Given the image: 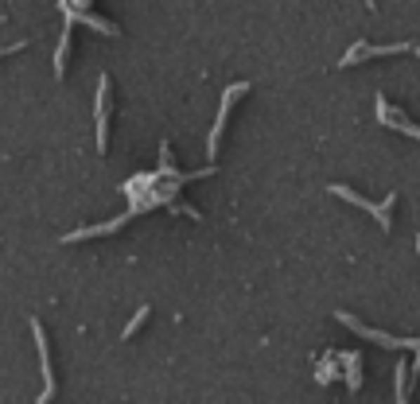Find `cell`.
I'll return each instance as SVG.
<instances>
[{
    "label": "cell",
    "mask_w": 420,
    "mask_h": 404,
    "mask_svg": "<svg viewBox=\"0 0 420 404\" xmlns=\"http://www.w3.org/2000/svg\"><path fill=\"white\" fill-rule=\"evenodd\" d=\"M249 90V82H237V86H230L226 93H222V105H218V117H214V128H210V136H206V156H214L218 152V140H222V128H226V117H230V105H234L242 93Z\"/></svg>",
    "instance_id": "2"
},
{
    "label": "cell",
    "mask_w": 420,
    "mask_h": 404,
    "mask_svg": "<svg viewBox=\"0 0 420 404\" xmlns=\"http://www.w3.org/2000/svg\"><path fill=\"white\" fill-rule=\"evenodd\" d=\"M125 222H129V214H121V218L105 222V226H86V229H74V234H67L63 241H67V245H74V241H82V237H101V234H113V229H121Z\"/></svg>",
    "instance_id": "6"
},
{
    "label": "cell",
    "mask_w": 420,
    "mask_h": 404,
    "mask_svg": "<svg viewBox=\"0 0 420 404\" xmlns=\"http://www.w3.org/2000/svg\"><path fill=\"white\" fill-rule=\"evenodd\" d=\"M378 121H381V125H389V128H397V133H405V136H412V140H420V125L405 121L401 109H389L386 93H378Z\"/></svg>",
    "instance_id": "5"
},
{
    "label": "cell",
    "mask_w": 420,
    "mask_h": 404,
    "mask_svg": "<svg viewBox=\"0 0 420 404\" xmlns=\"http://www.w3.org/2000/svg\"><path fill=\"white\" fill-rule=\"evenodd\" d=\"M416 55H420V47H416Z\"/></svg>",
    "instance_id": "12"
},
{
    "label": "cell",
    "mask_w": 420,
    "mask_h": 404,
    "mask_svg": "<svg viewBox=\"0 0 420 404\" xmlns=\"http://www.w3.org/2000/svg\"><path fill=\"white\" fill-rule=\"evenodd\" d=\"M32 335H35V350H39V365H43V393H39V404H47L55 396V370H51V346H47V335H43L39 319H32Z\"/></svg>",
    "instance_id": "4"
},
{
    "label": "cell",
    "mask_w": 420,
    "mask_h": 404,
    "mask_svg": "<svg viewBox=\"0 0 420 404\" xmlns=\"http://www.w3.org/2000/svg\"><path fill=\"white\" fill-rule=\"evenodd\" d=\"M416 252H420V234H416Z\"/></svg>",
    "instance_id": "11"
},
{
    "label": "cell",
    "mask_w": 420,
    "mask_h": 404,
    "mask_svg": "<svg viewBox=\"0 0 420 404\" xmlns=\"http://www.w3.org/2000/svg\"><path fill=\"white\" fill-rule=\"evenodd\" d=\"M327 191H331V194H339L343 202H350V206H362V210H370V214H374V222H378L381 229H393V222H389V218H393V206H397V194H393V191L386 194V202L362 198V194H354L350 187H343V183H331Z\"/></svg>",
    "instance_id": "1"
},
{
    "label": "cell",
    "mask_w": 420,
    "mask_h": 404,
    "mask_svg": "<svg viewBox=\"0 0 420 404\" xmlns=\"http://www.w3.org/2000/svg\"><path fill=\"white\" fill-rule=\"evenodd\" d=\"M339 365H346V385H350V393H358L362 389V354H335Z\"/></svg>",
    "instance_id": "7"
},
{
    "label": "cell",
    "mask_w": 420,
    "mask_h": 404,
    "mask_svg": "<svg viewBox=\"0 0 420 404\" xmlns=\"http://www.w3.org/2000/svg\"><path fill=\"white\" fill-rule=\"evenodd\" d=\"M59 12H63V20H67V24H86V27H93V32H101V35H117V24H110V20L93 16V12L86 8V4L78 8L74 0H63Z\"/></svg>",
    "instance_id": "3"
},
{
    "label": "cell",
    "mask_w": 420,
    "mask_h": 404,
    "mask_svg": "<svg viewBox=\"0 0 420 404\" xmlns=\"http://www.w3.org/2000/svg\"><path fill=\"white\" fill-rule=\"evenodd\" d=\"M339 377V358H335V354H327V358H323V365H320V377H315V381H320V385H327V381H335Z\"/></svg>",
    "instance_id": "9"
},
{
    "label": "cell",
    "mask_w": 420,
    "mask_h": 404,
    "mask_svg": "<svg viewBox=\"0 0 420 404\" xmlns=\"http://www.w3.org/2000/svg\"><path fill=\"white\" fill-rule=\"evenodd\" d=\"M148 315H152V311H148V303H144L140 311H136V315H133V323H129V327H125V335H121V338H133V335H136V330H140V327H144V319H148Z\"/></svg>",
    "instance_id": "10"
},
{
    "label": "cell",
    "mask_w": 420,
    "mask_h": 404,
    "mask_svg": "<svg viewBox=\"0 0 420 404\" xmlns=\"http://www.w3.org/2000/svg\"><path fill=\"white\" fill-rule=\"evenodd\" d=\"M70 32H74V24H67V27H63V35H59V47H55V78H63V74H67V55H70Z\"/></svg>",
    "instance_id": "8"
}]
</instances>
